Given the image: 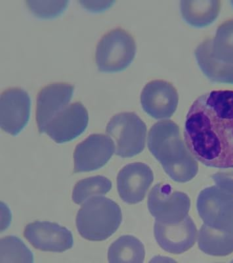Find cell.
Returning <instances> with one entry per match:
<instances>
[{
	"label": "cell",
	"mask_w": 233,
	"mask_h": 263,
	"mask_svg": "<svg viewBox=\"0 0 233 263\" xmlns=\"http://www.w3.org/2000/svg\"><path fill=\"white\" fill-rule=\"evenodd\" d=\"M121 208L107 197L95 196L85 201L76 216L77 231L89 241H101L109 238L121 226Z\"/></svg>",
	"instance_id": "obj_3"
},
{
	"label": "cell",
	"mask_w": 233,
	"mask_h": 263,
	"mask_svg": "<svg viewBox=\"0 0 233 263\" xmlns=\"http://www.w3.org/2000/svg\"><path fill=\"white\" fill-rule=\"evenodd\" d=\"M145 247L140 239L130 235L122 236L109 247L108 259L110 263L144 261Z\"/></svg>",
	"instance_id": "obj_19"
},
{
	"label": "cell",
	"mask_w": 233,
	"mask_h": 263,
	"mask_svg": "<svg viewBox=\"0 0 233 263\" xmlns=\"http://www.w3.org/2000/svg\"><path fill=\"white\" fill-rule=\"evenodd\" d=\"M28 8L40 17L49 18L58 15L67 8L68 0H27Z\"/></svg>",
	"instance_id": "obj_23"
},
{
	"label": "cell",
	"mask_w": 233,
	"mask_h": 263,
	"mask_svg": "<svg viewBox=\"0 0 233 263\" xmlns=\"http://www.w3.org/2000/svg\"><path fill=\"white\" fill-rule=\"evenodd\" d=\"M231 4H232V7H233V1L231 2Z\"/></svg>",
	"instance_id": "obj_26"
},
{
	"label": "cell",
	"mask_w": 233,
	"mask_h": 263,
	"mask_svg": "<svg viewBox=\"0 0 233 263\" xmlns=\"http://www.w3.org/2000/svg\"><path fill=\"white\" fill-rule=\"evenodd\" d=\"M212 39H208L198 46L195 51L198 65L210 81L233 84V65L220 62L211 51Z\"/></svg>",
	"instance_id": "obj_16"
},
{
	"label": "cell",
	"mask_w": 233,
	"mask_h": 263,
	"mask_svg": "<svg viewBox=\"0 0 233 263\" xmlns=\"http://www.w3.org/2000/svg\"><path fill=\"white\" fill-rule=\"evenodd\" d=\"M221 2L217 0L181 1V13L183 20L192 27H208L216 20L220 13Z\"/></svg>",
	"instance_id": "obj_17"
},
{
	"label": "cell",
	"mask_w": 233,
	"mask_h": 263,
	"mask_svg": "<svg viewBox=\"0 0 233 263\" xmlns=\"http://www.w3.org/2000/svg\"><path fill=\"white\" fill-rule=\"evenodd\" d=\"M1 263L34 262V255L20 238L8 236L1 239Z\"/></svg>",
	"instance_id": "obj_22"
},
{
	"label": "cell",
	"mask_w": 233,
	"mask_h": 263,
	"mask_svg": "<svg viewBox=\"0 0 233 263\" xmlns=\"http://www.w3.org/2000/svg\"><path fill=\"white\" fill-rule=\"evenodd\" d=\"M31 100L24 89L11 87L1 93L0 123L3 130L11 135H18L29 121Z\"/></svg>",
	"instance_id": "obj_9"
},
{
	"label": "cell",
	"mask_w": 233,
	"mask_h": 263,
	"mask_svg": "<svg viewBox=\"0 0 233 263\" xmlns=\"http://www.w3.org/2000/svg\"><path fill=\"white\" fill-rule=\"evenodd\" d=\"M24 236L34 248L42 251L65 252L74 243L72 232L55 222L30 223L25 227Z\"/></svg>",
	"instance_id": "obj_11"
},
{
	"label": "cell",
	"mask_w": 233,
	"mask_h": 263,
	"mask_svg": "<svg viewBox=\"0 0 233 263\" xmlns=\"http://www.w3.org/2000/svg\"><path fill=\"white\" fill-rule=\"evenodd\" d=\"M211 51L220 62L233 65V18L219 26L211 42Z\"/></svg>",
	"instance_id": "obj_20"
},
{
	"label": "cell",
	"mask_w": 233,
	"mask_h": 263,
	"mask_svg": "<svg viewBox=\"0 0 233 263\" xmlns=\"http://www.w3.org/2000/svg\"><path fill=\"white\" fill-rule=\"evenodd\" d=\"M111 187L110 180L103 176L85 178L75 185L72 200L77 205H81L91 197L107 194Z\"/></svg>",
	"instance_id": "obj_21"
},
{
	"label": "cell",
	"mask_w": 233,
	"mask_h": 263,
	"mask_svg": "<svg viewBox=\"0 0 233 263\" xmlns=\"http://www.w3.org/2000/svg\"><path fill=\"white\" fill-rule=\"evenodd\" d=\"M148 147L173 181L185 183L196 177L199 164L181 139L180 128L170 120L155 123L148 136Z\"/></svg>",
	"instance_id": "obj_2"
},
{
	"label": "cell",
	"mask_w": 233,
	"mask_h": 263,
	"mask_svg": "<svg viewBox=\"0 0 233 263\" xmlns=\"http://www.w3.org/2000/svg\"><path fill=\"white\" fill-rule=\"evenodd\" d=\"M153 180L154 175L147 164H128L118 175L117 189L120 197L126 203H140L145 198Z\"/></svg>",
	"instance_id": "obj_15"
},
{
	"label": "cell",
	"mask_w": 233,
	"mask_h": 263,
	"mask_svg": "<svg viewBox=\"0 0 233 263\" xmlns=\"http://www.w3.org/2000/svg\"><path fill=\"white\" fill-rule=\"evenodd\" d=\"M154 232L162 250L172 254H181L190 250L197 238L196 225L189 215L178 224H162L156 220Z\"/></svg>",
	"instance_id": "obj_14"
},
{
	"label": "cell",
	"mask_w": 233,
	"mask_h": 263,
	"mask_svg": "<svg viewBox=\"0 0 233 263\" xmlns=\"http://www.w3.org/2000/svg\"><path fill=\"white\" fill-rule=\"evenodd\" d=\"M212 178L218 187L233 195V170L216 173Z\"/></svg>",
	"instance_id": "obj_24"
},
{
	"label": "cell",
	"mask_w": 233,
	"mask_h": 263,
	"mask_svg": "<svg viewBox=\"0 0 233 263\" xmlns=\"http://www.w3.org/2000/svg\"><path fill=\"white\" fill-rule=\"evenodd\" d=\"M184 137L190 154L204 165L233 168V90L197 98L186 116Z\"/></svg>",
	"instance_id": "obj_1"
},
{
	"label": "cell",
	"mask_w": 233,
	"mask_h": 263,
	"mask_svg": "<svg viewBox=\"0 0 233 263\" xmlns=\"http://www.w3.org/2000/svg\"><path fill=\"white\" fill-rule=\"evenodd\" d=\"M179 102L177 90L172 84L162 80L148 82L141 93L143 109L152 118H170L175 114Z\"/></svg>",
	"instance_id": "obj_12"
},
{
	"label": "cell",
	"mask_w": 233,
	"mask_h": 263,
	"mask_svg": "<svg viewBox=\"0 0 233 263\" xmlns=\"http://www.w3.org/2000/svg\"><path fill=\"white\" fill-rule=\"evenodd\" d=\"M74 86L65 82H51L42 87L36 99V119L40 133L72 98Z\"/></svg>",
	"instance_id": "obj_13"
},
{
	"label": "cell",
	"mask_w": 233,
	"mask_h": 263,
	"mask_svg": "<svg viewBox=\"0 0 233 263\" xmlns=\"http://www.w3.org/2000/svg\"><path fill=\"white\" fill-rule=\"evenodd\" d=\"M197 210L204 224L233 236V195L217 185L200 193Z\"/></svg>",
	"instance_id": "obj_7"
},
{
	"label": "cell",
	"mask_w": 233,
	"mask_h": 263,
	"mask_svg": "<svg viewBox=\"0 0 233 263\" xmlns=\"http://www.w3.org/2000/svg\"><path fill=\"white\" fill-rule=\"evenodd\" d=\"M135 53L132 34L122 28H116L105 33L99 41L95 51L96 65L101 71H121L133 62Z\"/></svg>",
	"instance_id": "obj_4"
},
{
	"label": "cell",
	"mask_w": 233,
	"mask_h": 263,
	"mask_svg": "<svg viewBox=\"0 0 233 263\" xmlns=\"http://www.w3.org/2000/svg\"><path fill=\"white\" fill-rule=\"evenodd\" d=\"M199 247L209 255L227 256L233 253V236L204 224L200 229Z\"/></svg>",
	"instance_id": "obj_18"
},
{
	"label": "cell",
	"mask_w": 233,
	"mask_h": 263,
	"mask_svg": "<svg viewBox=\"0 0 233 263\" xmlns=\"http://www.w3.org/2000/svg\"><path fill=\"white\" fill-rule=\"evenodd\" d=\"M88 110L81 102L67 105L53 117L45 129L57 144L70 142L81 135L88 126Z\"/></svg>",
	"instance_id": "obj_10"
},
{
	"label": "cell",
	"mask_w": 233,
	"mask_h": 263,
	"mask_svg": "<svg viewBox=\"0 0 233 263\" xmlns=\"http://www.w3.org/2000/svg\"><path fill=\"white\" fill-rule=\"evenodd\" d=\"M148 209L158 222L166 224H178L188 215L190 208L189 196L174 191L166 183L152 187L148 197Z\"/></svg>",
	"instance_id": "obj_6"
},
{
	"label": "cell",
	"mask_w": 233,
	"mask_h": 263,
	"mask_svg": "<svg viewBox=\"0 0 233 263\" xmlns=\"http://www.w3.org/2000/svg\"><path fill=\"white\" fill-rule=\"evenodd\" d=\"M114 151V142L110 136L103 134L89 135L75 148L74 173L99 170L109 162Z\"/></svg>",
	"instance_id": "obj_8"
},
{
	"label": "cell",
	"mask_w": 233,
	"mask_h": 263,
	"mask_svg": "<svg viewBox=\"0 0 233 263\" xmlns=\"http://www.w3.org/2000/svg\"><path fill=\"white\" fill-rule=\"evenodd\" d=\"M114 2L112 1H81L86 9L93 11H101L109 8Z\"/></svg>",
	"instance_id": "obj_25"
},
{
	"label": "cell",
	"mask_w": 233,
	"mask_h": 263,
	"mask_svg": "<svg viewBox=\"0 0 233 263\" xmlns=\"http://www.w3.org/2000/svg\"><path fill=\"white\" fill-rule=\"evenodd\" d=\"M106 133L114 142L115 153L123 158L141 154L145 146L147 126L135 112H123L114 115Z\"/></svg>",
	"instance_id": "obj_5"
}]
</instances>
